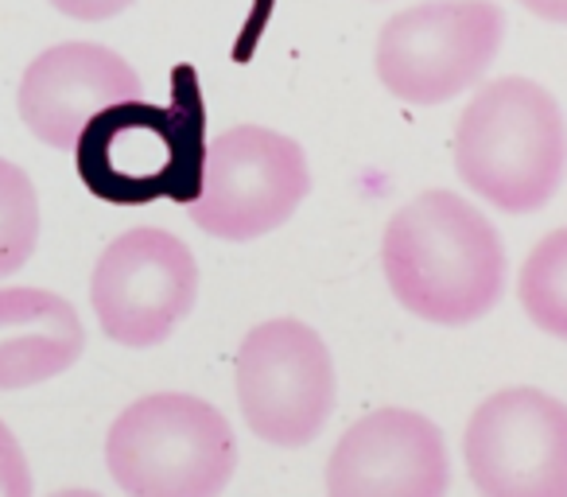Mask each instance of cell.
<instances>
[{
	"label": "cell",
	"instance_id": "obj_12",
	"mask_svg": "<svg viewBox=\"0 0 567 497\" xmlns=\"http://www.w3.org/2000/svg\"><path fill=\"white\" fill-rule=\"evenodd\" d=\"M86 350L71 300L48 288H0V393L66 373Z\"/></svg>",
	"mask_w": 567,
	"mask_h": 497
},
{
	"label": "cell",
	"instance_id": "obj_18",
	"mask_svg": "<svg viewBox=\"0 0 567 497\" xmlns=\"http://www.w3.org/2000/svg\"><path fill=\"white\" fill-rule=\"evenodd\" d=\"M51 497H102L97 489H59V494H51Z\"/></svg>",
	"mask_w": 567,
	"mask_h": 497
},
{
	"label": "cell",
	"instance_id": "obj_8",
	"mask_svg": "<svg viewBox=\"0 0 567 497\" xmlns=\"http://www.w3.org/2000/svg\"><path fill=\"white\" fill-rule=\"evenodd\" d=\"M198 261L187 241L167 229L141 226L113 237L90 277V303L105 339L148 350L195 311Z\"/></svg>",
	"mask_w": 567,
	"mask_h": 497
},
{
	"label": "cell",
	"instance_id": "obj_5",
	"mask_svg": "<svg viewBox=\"0 0 567 497\" xmlns=\"http://www.w3.org/2000/svg\"><path fill=\"white\" fill-rule=\"evenodd\" d=\"M502 35L505 12L494 0H424L385 20L373 71L396 102L443 105L489 71Z\"/></svg>",
	"mask_w": 567,
	"mask_h": 497
},
{
	"label": "cell",
	"instance_id": "obj_4",
	"mask_svg": "<svg viewBox=\"0 0 567 497\" xmlns=\"http://www.w3.org/2000/svg\"><path fill=\"white\" fill-rule=\"evenodd\" d=\"M203 152V110L195 102L148 105L144 97L97 113L74 144L90 195L117 206L187 203L198 187Z\"/></svg>",
	"mask_w": 567,
	"mask_h": 497
},
{
	"label": "cell",
	"instance_id": "obj_14",
	"mask_svg": "<svg viewBox=\"0 0 567 497\" xmlns=\"http://www.w3.org/2000/svg\"><path fill=\"white\" fill-rule=\"evenodd\" d=\"M40 241V195L24 167L0 159V280L20 272Z\"/></svg>",
	"mask_w": 567,
	"mask_h": 497
},
{
	"label": "cell",
	"instance_id": "obj_10",
	"mask_svg": "<svg viewBox=\"0 0 567 497\" xmlns=\"http://www.w3.org/2000/svg\"><path fill=\"white\" fill-rule=\"evenodd\" d=\"M447 435L412 408L365 412L327 458V497H447Z\"/></svg>",
	"mask_w": 567,
	"mask_h": 497
},
{
	"label": "cell",
	"instance_id": "obj_11",
	"mask_svg": "<svg viewBox=\"0 0 567 497\" xmlns=\"http://www.w3.org/2000/svg\"><path fill=\"white\" fill-rule=\"evenodd\" d=\"M141 74L102 43H59L35 55L20 79L17 110L35 141L74 152L97 113L141 102Z\"/></svg>",
	"mask_w": 567,
	"mask_h": 497
},
{
	"label": "cell",
	"instance_id": "obj_9",
	"mask_svg": "<svg viewBox=\"0 0 567 497\" xmlns=\"http://www.w3.org/2000/svg\"><path fill=\"white\" fill-rule=\"evenodd\" d=\"M478 497H567V404L533 385L486 396L463 432Z\"/></svg>",
	"mask_w": 567,
	"mask_h": 497
},
{
	"label": "cell",
	"instance_id": "obj_15",
	"mask_svg": "<svg viewBox=\"0 0 567 497\" xmlns=\"http://www.w3.org/2000/svg\"><path fill=\"white\" fill-rule=\"evenodd\" d=\"M0 497H35L32 466L4 420H0Z\"/></svg>",
	"mask_w": 567,
	"mask_h": 497
},
{
	"label": "cell",
	"instance_id": "obj_3",
	"mask_svg": "<svg viewBox=\"0 0 567 497\" xmlns=\"http://www.w3.org/2000/svg\"><path fill=\"white\" fill-rule=\"evenodd\" d=\"M105 466L125 497H221L237 470V435L203 396L152 393L113 420Z\"/></svg>",
	"mask_w": 567,
	"mask_h": 497
},
{
	"label": "cell",
	"instance_id": "obj_1",
	"mask_svg": "<svg viewBox=\"0 0 567 497\" xmlns=\"http://www.w3.org/2000/svg\"><path fill=\"white\" fill-rule=\"evenodd\" d=\"M381 272L409 315L466 327L502 300L505 249L478 206L455 190H424L385 221Z\"/></svg>",
	"mask_w": 567,
	"mask_h": 497
},
{
	"label": "cell",
	"instance_id": "obj_7",
	"mask_svg": "<svg viewBox=\"0 0 567 497\" xmlns=\"http://www.w3.org/2000/svg\"><path fill=\"white\" fill-rule=\"evenodd\" d=\"M237 408L257 439L308 447L334 412V362L316 327L300 319L257 323L237 346Z\"/></svg>",
	"mask_w": 567,
	"mask_h": 497
},
{
	"label": "cell",
	"instance_id": "obj_17",
	"mask_svg": "<svg viewBox=\"0 0 567 497\" xmlns=\"http://www.w3.org/2000/svg\"><path fill=\"white\" fill-rule=\"evenodd\" d=\"M517 4L548 24H567V0H517Z\"/></svg>",
	"mask_w": 567,
	"mask_h": 497
},
{
	"label": "cell",
	"instance_id": "obj_2",
	"mask_svg": "<svg viewBox=\"0 0 567 497\" xmlns=\"http://www.w3.org/2000/svg\"><path fill=\"white\" fill-rule=\"evenodd\" d=\"M455 172L505 214L551 203L567 175V125L559 102L533 79H497L466 102L455 128Z\"/></svg>",
	"mask_w": 567,
	"mask_h": 497
},
{
	"label": "cell",
	"instance_id": "obj_16",
	"mask_svg": "<svg viewBox=\"0 0 567 497\" xmlns=\"http://www.w3.org/2000/svg\"><path fill=\"white\" fill-rule=\"evenodd\" d=\"M63 17L71 20H86V24H97V20H113L125 9H133L136 0H51Z\"/></svg>",
	"mask_w": 567,
	"mask_h": 497
},
{
	"label": "cell",
	"instance_id": "obj_6",
	"mask_svg": "<svg viewBox=\"0 0 567 497\" xmlns=\"http://www.w3.org/2000/svg\"><path fill=\"white\" fill-rule=\"evenodd\" d=\"M308 190V156L292 136L237 125L206 144L198 187L183 206L218 241H257L292 218Z\"/></svg>",
	"mask_w": 567,
	"mask_h": 497
},
{
	"label": "cell",
	"instance_id": "obj_13",
	"mask_svg": "<svg viewBox=\"0 0 567 497\" xmlns=\"http://www.w3.org/2000/svg\"><path fill=\"white\" fill-rule=\"evenodd\" d=\"M517 300L528 323L567 342V226L536 241L517 277Z\"/></svg>",
	"mask_w": 567,
	"mask_h": 497
}]
</instances>
